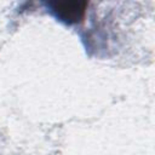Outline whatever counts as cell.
<instances>
[{
  "instance_id": "1",
  "label": "cell",
  "mask_w": 155,
  "mask_h": 155,
  "mask_svg": "<svg viewBox=\"0 0 155 155\" xmlns=\"http://www.w3.org/2000/svg\"><path fill=\"white\" fill-rule=\"evenodd\" d=\"M52 12L57 18L68 24H76L84 21L88 2L86 1H54L50 2Z\"/></svg>"
}]
</instances>
